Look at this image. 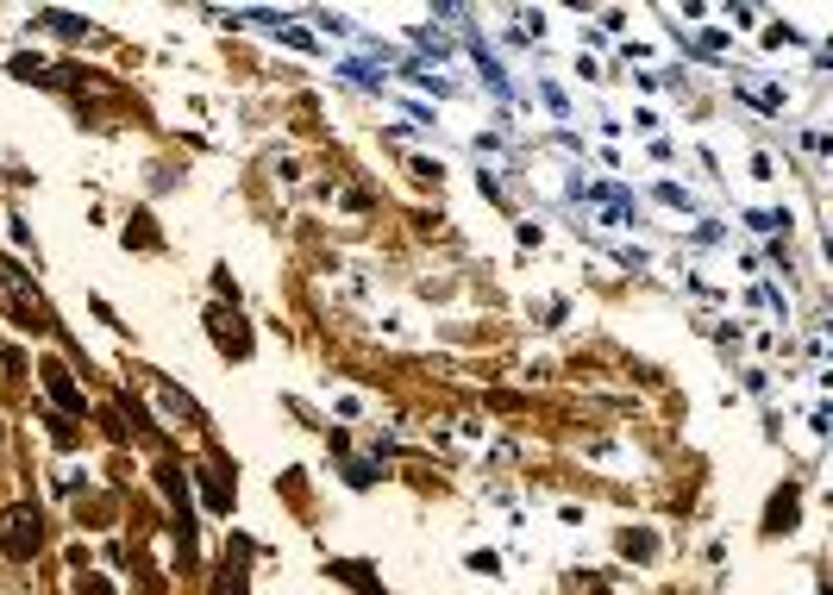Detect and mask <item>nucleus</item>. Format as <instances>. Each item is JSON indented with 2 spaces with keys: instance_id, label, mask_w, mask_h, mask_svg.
<instances>
[{
  "instance_id": "1",
  "label": "nucleus",
  "mask_w": 833,
  "mask_h": 595,
  "mask_svg": "<svg viewBox=\"0 0 833 595\" xmlns=\"http://www.w3.org/2000/svg\"><path fill=\"white\" fill-rule=\"evenodd\" d=\"M0 545H7L13 558H26V552H38V514L19 502V508H7L0 514Z\"/></svg>"
}]
</instances>
